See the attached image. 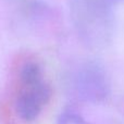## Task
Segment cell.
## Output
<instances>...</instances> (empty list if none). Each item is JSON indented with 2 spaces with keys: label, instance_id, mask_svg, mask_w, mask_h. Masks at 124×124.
I'll use <instances>...</instances> for the list:
<instances>
[{
  "label": "cell",
  "instance_id": "cell-2",
  "mask_svg": "<svg viewBox=\"0 0 124 124\" xmlns=\"http://www.w3.org/2000/svg\"><path fill=\"white\" fill-rule=\"evenodd\" d=\"M56 124H92L76 112L65 111L59 116Z\"/></svg>",
  "mask_w": 124,
  "mask_h": 124
},
{
  "label": "cell",
  "instance_id": "cell-1",
  "mask_svg": "<svg viewBox=\"0 0 124 124\" xmlns=\"http://www.w3.org/2000/svg\"><path fill=\"white\" fill-rule=\"evenodd\" d=\"M13 107L21 121H35L46 108L52 89L41 63L34 57L20 59L14 68L12 79Z\"/></svg>",
  "mask_w": 124,
  "mask_h": 124
},
{
  "label": "cell",
  "instance_id": "cell-3",
  "mask_svg": "<svg viewBox=\"0 0 124 124\" xmlns=\"http://www.w3.org/2000/svg\"><path fill=\"white\" fill-rule=\"evenodd\" d=\"M116 1H124V0H116Z\"/></svg>",
  "mask_w": 124,
  "mask_h": 124
}]
</instances>
